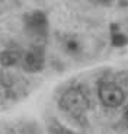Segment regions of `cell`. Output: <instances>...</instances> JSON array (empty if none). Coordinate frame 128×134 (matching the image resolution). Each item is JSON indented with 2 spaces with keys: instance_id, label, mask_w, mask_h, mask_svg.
<instances>
[{
  "instance_id": "cell-1",
  "label": "cell",
  "mask_w": 128,
  "mask_h": 134,
  "mask_svg": "<svg viewBox=\"0 0 128 134\" xmlns=\"http://www.w3.org/2000/svg\"><path fill=\"white\" fill-rule=\"evenodd\" d=\"M60 107L74 118H82L89 109V99L80 87H71L60 98Z\"/></svg>"
},
{
  "instance_id": "cell-2",
  "label": "cell",
  "mask_w": 128,
  "mask_h": 134,
  "mask_svg": "<svg viewBox=\"0 0 128 134\" xmlns=\"http://www.w3.org/2000/svg\"><path fill=\"white\" fill-rule=\"evenodd\" d=\"M25 25H26L28 34L32 37L35 44L37 45H42L44 41L47 40V29H48L45 15L41 13V12H32L31 15L26 16Z\"/></svg>"
},
{
  "instance_id": "cell-3",
  "label": "cell",
  "mask_w": 128,
  "mask_h": 134,
  "mask_svg": "<svg viewBox=\"0 0 128 134\" xmlns=\"http://www.w3.org/2000/svg\"><path fill=\"white\" fill-rule=\"evenodd\" d=\"M99 99L101 102L108 108H118L124 104L125 93L121 87L114 82L103 80L99 85Z\"/></svg>"
},
{
  "instance_id": "cell-4",
  "label": "cell",
  "mask_w": 128,
  "mask_h": 134,
  "mask_svg": "<svg viewBox=\"0 0 128 134\" xmlns=\"http://www.w3.org/2000/svg\"><path fill=\"white\" fill-rule=\"evenodd\" d=\"M20 61L24 66L25 70L37 73L44 69V63H45V53L42 45H32L24 55H20Z\"/></svg>"
},
{
  "instance_id": "cell-5",
  "label": "cell",
  "mask_w": 128,
  "mask_h": 134,
  "mask_svg": "<svg viewBox=\"0 0 128 134\" xmlns=\"http://www.w3.org/2000/svg\"><path fill=\"white\" fill-rule=\"evenodd\" d=\"M19 60H20L19 53H15V51H4L0 55V61H2L3 66H13Z\"/></svg>"
},
{
  "instance_id": "cell-6",
  "label": "cell",
  "mask_w": 128,
  "mask_h": 134,
  "mask_svg": "<svg viewBox=\"0 0 128 134\" xmlns=\"http://www.w3.org/2000/svg\"><path fill=\"white\" fill-rule=\"evenodd\" d=\"M64 50L71 54H76L80 50V44H79V41L76 38H66V41H64Z\"/></svg>"
},
{
  "instance_id": "cell-7",
  "label": "cell",
  "mask_w": 128,
  "mask_h": 134,
  "mask_svg": "<svg viewBox=\"0 0 128 134\" xmlns=\"http://www.w3.org/2000/svg\"><path fill=\"white\" fill-rule=\"evenodd\" d=\"M53 131H54V134H74V133H71V131L66 130V128L60 127V125H57V127H54V128H53Z\"/></svg>"
},
{
  "instance_id": "cell-8",
  "label": "cell",
  "mask_w": 128,
  "mask_h": 134,
  "mask_svg": "<svg viewBox=\"0 0 128 134\" xmlns=\"http://www.w3.org/2000/svg\"><path fill=\"white\" fill-rule=\"evenodd\" d=\"M125 118H127V121H128V108H127V112H125Z\"/></svg>"
},
{
  "instance_id": "cell-9",
  "label": "cell",
  "mask_w": 128,
  "mask_h": 134,
  "mask_svg": "<svg viewBox=\"0 0 128 134\" xmlns=\"http://www.w3.org/2000/svg\"><path fill=\"white\" fill-rule=\"evenodd\" d=\"M101 2H109V0H101Z\"/></svg>"
}]
</instances>
